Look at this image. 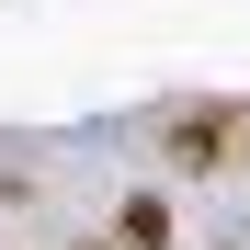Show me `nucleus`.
I'll use <instances>...</instances> for the list:
<instances>
[{"instance_id":"obj_1","label":"nucleus","mask_w":250,"mask_h":250,"mask_svg":"<svg viewBox=\"0 0 250 250\" xmlns=\"http://www.w3.org/2000/svg\"><path fill=\"white\" fill-rule=\"evenodd\" d=\"M159 148H171L182 171H228V159H239V114H171Z\"/></svg>"},{"instance_id":"obj_2","label":"nucleus","mask_w":250,"mask_h":250,"mask_svg":"<svg viewBox=\"0 0 250 250\" xmlns=\"http://www.w3.org/2000/svg\"><path fill=\"white\" fill-rule=\"evenodd\" d=\"M159 239H171V216H159V205L137 193V205H125V250H159Z\"/></svg>"},{"instance_id":"obj_3","label":"nucleus","mask_w":250,"mask_h":250,"mask_svg":"<svg viewBox=\"0 0 250 250\" xmlns=\"http://www.w3.org/2000/svg\"><path fill=\"white\" fill-rule=\"evenodd\" d=\"M91 250H114V239H91Z\"/></svg>"}]
</instances>
